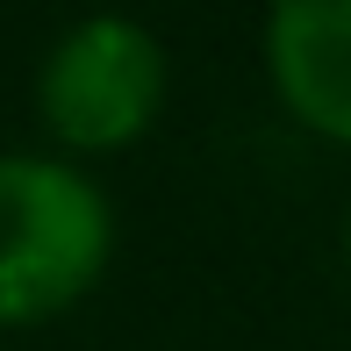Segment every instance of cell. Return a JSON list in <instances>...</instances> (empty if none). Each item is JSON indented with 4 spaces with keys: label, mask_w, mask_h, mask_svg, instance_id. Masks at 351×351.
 Returning a JSON list of instances; mask_svg holds the SVG:
<instances>
[{
    "label": "cell",
    "mask_w": 351,
    "mask_h": 351,
    "mask_svg": "<svg viewBox=\"0 0 351 351\" xmlns=\"http://www.w3.org/2000/svg\"><path fill=\"white\" fill-rule=\"evenodd\" d=\"M115 208L72 158H0V330H36L108 280Z\"/></svg>",
    "instance_id": "obj_1"
},
{
    "label": "cell",
    "mask_w": 351,
    "mask_h": 351,
    "mask_svg": "<svg viewBox=\"0 0 351 351\" xmlns=\"http://www.w3.org/2000/svg\"><path fill=\"white\" fill-rule=\"evenodd\" d=\"M172 93V58L136 14H86L43 51L36 115L58 151L108 158L151 136Z\"/></svg>",
    "instance_id": "obj_2"
},
{
    "label": "cell",
    "mask_w": 351,
    "mask_h": 351,
    "mask_svg": "<svg viewBox=\"0 0 351 351\" xmlns=\"http://www.w3.org/2000/svg\"><path fill=\"white\" fill-rule=\"evenodd\" d=\"M265 79L301 130L351 151V0H273Z\"/></svg>",
    "instance_id": "obj_3"
},
{
    "label": "cell",
    "mask_w": 351,
    "mask_h": 351,
    "mask_svg": "<svg viewBox=\"0 0 351 351\" xmlns=\"http://www.w3.org/2000/svg\"><path fill=\"white\" fill-rule=\"evenodd\" d=\"M344 265H351V215H344Z\"/></svg>",
    "instance_id": "obj_4"
}]
</instances>
